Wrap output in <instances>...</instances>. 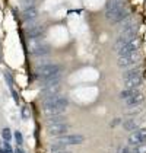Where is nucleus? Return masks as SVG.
Instances as JSON below:
<instances>
[{
	"mask_svg": "<svg viewBox=\"0 0 146 153\" xmlns=\"http://www.w3.org/2000/svg\"><path fill=\"white\" fill-rule=\"evenodd\" d=\"M130 16V9L124 6V0H108L105 7V19L115 25Z\"/></svg>",
	"mask_w": 146,
	"mask_h": 153,
	"instance_id": "f257e3e1",
	"label": "nucleus"
},
{
	"mask_svg": "<svg viewBox=\"0 0 146 153\" xmlns=\"http://www.w3.org/2000/svg\"><path fill=\"white\" fill-rule=\"evenodd\" d=\"M67 105H69L67 98L61 96V95H54V96H50L47 99H42V109H44L45 117L63 115Z\"/></svg>",
	"mask_w": 146,
	"mask_h": 153,
	"instance_id": "f03ea898",
	"label": "nucleus"
},
{
	"mask_svg": "<svg viewBox=\"0 0 146 153\" xmlns=\"http://www.w3.org/2000/svg\"><path fill=\"white\" fill-rule=\"evenodd\" d=\"M136 34H137V25L133 24L130 25V26H127V28H124L120 31V35L118 38L115 39V44H114V50H120L121 47H124L126 44H129L130 41H133L136 39Z\"/></svg>",
	"mask_w": 146,
	"mask_h": 153,
	"instance_id": "7ed1b4c3",
	"label": "nucleus"
},
{
	"mask_svg": "<svg viewBox=\"0 0 146 153\" xmlns=\"http://www.w3.org/2000/svg\"><path fill=\"white\" fill-rule=\"evenodd\" d=\"M61 73V67L59 64H53V63H44V64H38L35 69V76L42 80L47 77H53L56 74Z\"/></svg>",
	"mask_w": 146,
	"mask_h": 153,
	"instance_id": "20e7f679",
	"label": "nucleus"
},
{
	"mask_svg": "<svg viewBox=\"0 0 146 153\" xmlns=\"http://www.w3.org/2000/svg\"><path fill=\"white\" fill-rule=\"evenodd\" d=\"M140 60H142V56H140V53L137 51V53L129 54V56L118 57V59H117V66H118L121 70H129V69H132V67L139 66Z\"/></svg>",
	"mask_w": 146,
	"mask_h": 153,
	"instance_id": "39448f33",
	"label": "nucleus"
},
{
	"mask_svg": "<svg viewBox=\"0 0 146 153\" xmlns=\"http://www.w3.org/2000/svg\"><path fill=\"white\" fill-rule=\"evenodd\" d=\"M143 143H146V128H137L127 139V144L132 146V147L143 144Z\"/></svg>",
	"mask_w": 146,
	"mask_h": 153,
	"instance_id": "423d86ee",
	"label": "nucleus"
},
{
	"mask_svg": "<svg viewBox=\"0 0 146 153\" xmlns=\"http://www.w3.org/2000/svg\"><path fill=\"white\" fill-rule=\"evenodd\" d=\"M57 143H61L64 146H74V144H82L85 141V137L80 134H64L57 137Z\"/></svg>",
	"mask_w": 146,
	"mask_h": 153,
	"instance_id": "0eeeda50",
	"label": "nucleus"
},
{
	"mask_svg": "<svg viewBox=\"0 0 146 153\" xmlns=\"http://www.w3.org/2000/svg\"><path fill=\"white\" fill-rule=\"evenodd\" d=\"M51 48L48 44H44V42H36V44H31L29 45V53L34 56V57H45L48 56Z\"/></svg>",
	"mask_w": 146,
	"mask_h": 153,
	"instance_id": "6e6552de",
	"label": "nucleus"
},
{
	"mask_svg": "<svg viewBox=\"0 0 146 153\" xmlns=\"http://www.w3.org/2000/svg\"><path fill=\"white\" fill-rule=\"evenodd\" d=\"M69 124L67 123H59V124H48L47 127V131L51 136H56V137H60V136H64L69 133Z\"/></svg>",
	"mask_w": 146,
	"mask_h": 153,
	"instance_id": "1a4fd4ad",
	"label": "nucleus"
},
{
	"mask_svg": "<svg viewBox=\"0 0 146 153\" xmlns=\"http://www.w3.org/2000/svg\"><path fill=\"white\" fill-rule=\"evenodd\" d=\"M140 48V42L137 39H133L130 41L129 44H126L124 47H121L117 53H118V57H123V56H129V54H133V53H137Z\"/></svg>",
	"mask_w": 146,
	"mask_h": 153,
	"instance_id": "9d476101",
	"label": "nucleus"
},
{
	"mask_svg": "<svg viewBox=\"0 0 146 153\" xmlns=\"http://www.w3.org/2000/svg\"><path fill=\"white\" fill-rule=\"evenodd\" d=\"M143 102H145V95L142 94V92H139V94L133 95L132 98L126 99L124 101V105L129 106V108H136V106H142Z\"/></svg>",
	"mask_w": 146,
	"mask_h": 153,
	"instance_id": "9b49d317",
	"label": "nucleus"
},
{
	"mask_svg": "<svg viewBox=\"0 0 146 153\" xmlns=\"http://www.w3.org/2000/svg\"><path fill=\"white\" fill-rule=\"evenodd\" d=\"M36 16H38V9H36L35 6L26 7V9H24V10L21 12V18H22V21H24L25 24L29 22V21L36 19Z\"/></svg>",
	"mask_w": 146,
	"mask_h": 153,
	"instance_id": "f8f14e48",
	"label": "nucleus"
},
{
	"mask_svg": "<svg viewBox=\"0 0 146 153\" xmlns=\"http://www.w3.org/2000/svg\"><path fill=\"white\" fill-rule=\"evenodd\" d=\"M142 83H143L142 73H140V74H136V76H132V77H129V79L124 80V85H126L127 89H137Z\"/></svg>",
	"mask_w": 146,
	"mask_h": 153,
	"instance_id": "ddd939ff",
	"label": "nucleus"
},
{
	"mask_svg": "<svg viewBox=\"0 0 146 153\" xmlns=\"http://www.w3.org/2000/svg\"><path fill=\"white\" fill-rule=\"evenodd\" d=\"M44 31H45L44 25H35V26H32V28L26 29V36H28V38H31V39H34V38H38V36L42 35V34H44Z\"/></svg>",
	"mask_w": 146,
	"mask_h": 153,
	"instance_id": "4468645a",
	"label": "nucleus"
},
{
	"mask_svg": "<svg viewBox=\"0 0 146 153\" xmlns=\"http://www.w3.org/2000/svg\"><path fill=\"white\" fill-rule=\"evenodd\" d=\"M60 92V85H54V86H45L42 91H41V98L42 99H47L50 96H54V95H59Z\"/></svg>",
	"mask_w": 146,
	"mask_h": 153,
	"instance_id": "2eb2a0df",
	"label": "nucleus"
},
{
	"mask_svg": "<svg viewBox=\"0 0 146 153\" xmlns=\"http://www.w3.org/2000/svg\"><path fill=\"white\" fill-rule=\"evenodd\" d=\"M60 80H61V73H59V74H56V76H53V77H47V79L39 80V83L45 88V86H54V85H59Z\"/></svg>",
	"mask_w": 146,
	"mask_h": 153,
	"instance_id": "dca6fc26",
	"label": "nucleus"
},
{
	"mask_svg": "<svg viewBox=\"0 0 146 153\" xmlns=\"http://www.w3.org/2000/svg\"><path fill=\"white\" fill-rule=\"evenodd\" d=\"M140 73H142V67H140V66H136V67H132V69L124 71V73H123V79L126 80V79H129V77H132V76H136V74H140Z\"/></svg>",
	"mask_w": 146,
	"mask_h": 153,
	"instance_id": "f3484780",
	"label": "nucleus"
},
{
	"mask_svg": "<svg viewBox=\"0 0 146 153\" xmlns=\"http://www.w3.org/2000/svg\"><path fill=\"white\" fill-rule=\"evenodd\" d=\"M123 128L126 130V131H136L137 130V123L134 121L133 118H130V120H126V121H123Z\"/></svg>",
	"mask_w": 146,
	"mask_h": 153,
	"instance_id": "a211bd4d",
	"label": "nucleus"
},
{
	"mask_svg": "<svg viewBox=\"0 0 146 153\" xmlns=\"http://www.w3.org/2000/svg\"><path fill=\"white\" fill-rule=\"evenodd\" d=\"M139 92H140L139 89H126V91H121V92H120V95H118V98H120V99H123V101H126V99L132 98L133 95L139 94Z\"/></svg>",
	"mask_w": 146,
	"mask_h": 153,
	"instance_id": "6ab92c4d",
	"label": "nucleus"
},
{
	"mask_svg": "<svg viewBox=\"0 0 146 153\" xmlns=\"http://www.w3.org/2000/svg\"><path fill=\"white\" fill-rule=\"evenodd\" d=\"M47 124H59V123H66V118L63 115H51V117H45Z\"/></svg>",
	"mask_w": 146,
	"mask_h": 153,
	"instance_id": "aec40b11",
	"label": "nucleus"
},
{
	"mask_svg": "<svg viewBox=\"0 0 146 153\" xmlns=\"http://www.w3.org/2000/svg\"><path fill=\"white\" fill-rule=\"evenodd\" d=\"M61 150H67V146H64V144H61V143H53L51 146H50V153H59Z\"/></svg>",
	"mask_w": 146,
	"mask_h": 153,
	"instance_id": "412c9836",
	"label": "nucleus"
},
{
	"mask_svg": "<svg viewBox=\"0 0 146 153\" xmlns=\"http://www.w3.org/2000/svg\"><path fill=\"white\" fill-rule=\"evenodd\" d=\"M1 137H3V140L4 141H10L12 140V131H10V128H3L1 130Z\"/></svg>",
	"mask_w": 146,
	"mask_h": 153,
	"instance_id": "4be33fe9",
	"label": "nucleus"
},
{
	"mask_svg": "<svg viewBox=\"0 0 146 153\" xmlns=\"http://www.w3.org/2000/svg\"><path fill=\"white\" fill-rule=\"evenodd\" d=\"M13 137H15V141H16V144L21 147L22 146V143H24V137H22V133L21 131H15V134H13Z\"/></svg>",
	"mask_w": 146,
	"mask_h": 153,
	"instance_id": "5701e85b",
	"label": "nucleus"
},
{
	"mask_svg": "<svg viewBox=\"0 0 146 153\" xmlns=\"http://www.w3.org/2000/svg\"><path fill=\"white\" fill-rule=\"evenodd\" d=\"M132 153H146V143L132 147Z\"/></svg>",
	"mask_w": 146,
	"mask_h": 153,
	"instance_id": "b1692460",
	"label": "nucleus"
},
{
	"mask_svg": "<svg viewBox=\"0 0 146 153\" xmlns=\"http://www.w3.org/2000/svg\"><path fill=\"white\" fill-rule=\"evenodd\" d=\"M34 3H35V0H21V6H22L24 9L34 6Z\"/></svg>",
	"mask_w": 146,
	"mask_h": 153,
	"instance_id": "393cba45",
	"label": "nucleus"
},
{
	"mask_svg": "<svg viewBox=\"0 0 146 153\" xmlns=\"http://www.w3.org/2000/svg\"><path fill=\"white\" fill-rule=\"evenodd\" d=\"M4 79H6V82H7V85H9V88H13V80H12V76H10V73L4 71Z\"/></svg>",
	"mask_w": 146,
	"mask_h": 153,
	"instance_id": "a878e982",
	"label": "nucleus"
},
{
	"mask_svg": "<svg viewBox=\"0 0 146 153\" xmlns=\"http://www.w3.org/2000/svg\"><path fill=\"white\" fill-rule=\"evenodd\" d=\"M3 150H4V153H15L12 149V146L9 144V141H4V144H3Z\"/></svg>",
	"mask_w": 146,
	"mask_h": 153,
	"instance_id": "bb28decb",
	"label": "nucleus"
},
{
	"mask_svg": "<svg viewBox=\"0 0 146 153\" xmlns=\"http://www.w3.org/2000/svg\"><path fill=\"white\" fill-rule=\"evenodd\" d=\"M28 117H29V109L25 106L24 109H22V118H28Z\"/></svg>",
	"mask_w": 146,
	"mask_h": 153,
	"instance_id": "cd10ccee",
	"label": "nucleus"
},
{
	"mask_svg": "<svg viewBox=\"0 0 146 153\" xmlns=\"http://www.w3.org/2000/svg\"><path fill=\"white\" fill-rule=\"evenodd\" d=\"M15 153H25V152H24V149H21V147H16V149H15Z\"/></svg>",
	"mask_w": 146,
	"mask_h": 153,
	"instance_id": "c85d7f7f",
	"label": "nucleus"
},
{
	"mask_svg": "<svg viewBox=\"0 0 146 153\" xmlns=\"http://www.w3.org/2000/svg\"><path fill=\"white\" fill-rule=\"evenodd\" d=\"M59 153H72L70 150H61V152H59Z\"/></svg>",
	"mask_w": 146,
	"mask_h": 153,
	"instance_id": "c756f323",
	"label": "nucleus"
},
{
	"mask_svg": "<svg viewBox=\"0 0 146 153\" xmlns=\"http://www.w3.org/2000/svg\"><path fill=\"white\" fill-rule=\"evenodd\" d=\"M0 60H1V56H0Z\"/></svg>",
	"mask_w": 146,
	"mask_h": 153,
	"instance_id": "7c9ffc66",
	"label": "nucleus"
}]
</instances>
